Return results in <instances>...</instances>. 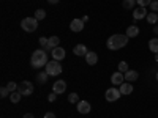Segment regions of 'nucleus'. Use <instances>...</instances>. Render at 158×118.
<instances>
[{
    "label": "nucleus",
    "mask_w": 158,
    "mask_h": 118,
    "mask_svg": "<svg viewBox=\"0 0 158 118\" xmlns=\"http://www.w3.org/2000/svg\"><path fill=\"white\" fill-rule=\"evenodd\" d=\"M130 68H128V63L127 61H120V63H118V71H120V73H127Z\"/></svg>",
    "instance_id": "26"
},
{
    "label": "nucleus",
    "mask_w": 158,
    "mask_h": 118,
    "mask_svg": "<svg viewBox=\"0 0 158 118\" xmlns=\"http://www.w3.org/2000/svg\"><path fill=\"white\" fill-rule=\"evenodd\" d=\"M46 73L49 74V76H59L60 73H62V65H60V61H57V60H51V61H48V65H46Z\"/></svg>",
    "instance_id": "4"
},
{
    "label": "nucleus",
    "mask_w": 158,
    "mask_h": 118,
    "mask_svg": "<svg viewBox=\"0 0 158 118\" xmlns=\"http://www.w3.org/2000/svg\"><path fill=\"white\" fill-rule=\"evenodd\" d=\"M85 61H87V65H95V63L98 61V55H97V52L89 50V54L85 55Z\"/></svg>",
    "instance_id": "18"
},
{
    "label": "nucleus",
    "mask_w": 158,
    "mask_h": 118,
    "mask_svg": "<svg viewBox=\"0 0 158 118\" xmlns=\"http://www.w3.org/2000/svg\"><path fill=\"white\" fill-rule=\"evenodd\" d=\"M155 61H158V54H155Z\"/></svg>",
    "instance_id": "37"
},
{
    "label": "nucleus",
    "mask_w": 158,
    "mask_h": 118,
    "mask_svg": "<svg viewBox=\"0 0 158 118\" xmlns=\"http://www.w3.org/2000/svg\"><path fill=\"white\" fill-rule=\"evenodd\" d=\"M144 18H147L146 6H138L136 10H133V19L135 21H139V19H144Z\"/></svg>",
    "instance_id": "8"
},
{
    "label": "nucleus",
    "mask_w": 158,
    "mask_h": 118,
    "mask_svg": "<svg viewBox=\"0 0 158 118\" xmlns=\"http://www.w3.org/2000/svg\"><path fill=\"white\" fill-rule=\"evenodd\" d=\"M60 46V39H59V36H51L49 39H48V46L44 47V49H48V50H54L56 47H59Z\"/></svg>",
    "instance_id": "14"
},
{
    "label": "nucleus",
    "mask_w": 158,
    "mask_h": 118,
    "mask_svg": "<svg viewBox=\"0 0 158 118\" xmlns=\"http://www.w3.org/2000/svg\"><path fill=\"white\" fill-rule=\"evenodd\" d=\"M33 84L30 82V81H24V82H21L19 85H18V90L16 91H19V93L22 95V96H30L32 93H33Z\"/></svg>",
    "instance_id": "5"
},
{
    "label": "nucleus",
    "mask_w": 158,
    "mask_h": 118,
    "mask_svg": "<svg viewBox=\"0 0 158 118\" xmlns=\"http://www.w3.org/2000/svg\"><path fill=\"white\" fill-rule=\"evenodd\" d=\"M73 54L77 55V57H85L89 54V49L85 47V44H77L73 47Z\"/></svg>",
    "instance_id": "10"
},
{
    "label": "nucleus",
    "mask_w": 158,
    "mask_h": 118,
    "mask_svg": "<svg viewBox=\"0 0 158 118\" xmlns=\"http://www.w3.org/2000/svg\"><path fill=\"white\" fill-rule=\"evenodd\" d=\"M21 27H22L24 32L32 33V32H35V30L38 29V21H36L35 18H25V19H22V22H21Z\"/></svg>",
    "instance_id": "3"
},
{
    "label": "nucleus",
    "mask_w": 158,
    "mask_h": 118,
    "mask_svg": "<svg viewBox=\"0 0 158 118\" xmlns=\"http://www.w3.org/2000/svg\"><path fill=\"white\" fill-rule=\"evenodd\" d=\"M118 90H120L122 95H131L133 93V85H131V82H123L122 85H118Z\"/></svg>",
    "instance_id": "16"
},
{
    "label": "nucleus",
    "mask_w": 158,
    "mask_h": 118,
    "mask_svg": "<svg viewBox=\"0 0 158 118\" xmlns=\"http://www.w3.org/2000/svg\"><path fill=\"white\" fill-rule=\"evenodd\" d=\"M44 118H56V115L52 113V112H48V113L44 115Z\"/></svg>",
    "instance_id": "33"
},
{
    "label": "nucleus",
    "mask_w": 158,
    "mask_h": 118,
    "mask_svg": "<svg viewBox=\"0 0 158 118\" xmlns=\"http://www.w3.org/2000/svg\"><path fill=\"white\" fill-rule=\"evenodd\" d=\"M30 65L32 68L35 69H40L48 65V54L44 49H36L33 54H32V58H30Z\"/></svg>",
    "instance_id": "2"
},
{
    "label": "nucleus",
    "mask_w": 158,
    "mask_h": 118,
    "mask_svg": "<svg viewBox=\"0 0 158 118\" xmlns=\"http://www.w3.org/2000/svg\"><path fill=\"white\" fill-rule=\"evenodd\" d=\"M128 36H127V33L125 35H122V33H115V35H112L108 41H106V46H108V49H111V50H118V49H122V47H125L127 44H128Z\"/></svg>",
    "instance_id": "1"
},
{
    "label": "nucleus",
    "mask_w": 158,
    "mask_h": 118,
    "mask_svg": "<svg viewBox=\"0 0 158 118\" xmlns=\"http://www.w3.org/2000/svg\"><path fill=\"white\" fill-rule=\"evenodd\" d=\"M123 79H125L123 73L117 71V73H112V76H111V82H112V85H122V84H123Z\"/></svg>",
    "instance_id": "11"
},
{
    "label": "nucleus",
    "mask_w": 158,
    "mask_h": 118,
    "mask_svg": "<svg viewBox=\"0 0 158 118\" xmlns=\"http://www.w3.org/2000/svg\"><path fill=\"white\" fill-rule=\"evenodd\" d=\"M38 43H40V46H43V47H46V46H48V38L41 36V38L38 39Z\"/></svg>",
    "instance_id": "31"
},
{
    "label": "nucleus",
    "mask_w": 158,
    "mask_h": 118,
    "mask_svg": "<svg viewBox=\"0 0 158 118\" xmlns=\"http://www.w3.org/2000/svg\"><path fill=\"white\" fill-rule=\"evenodd\" d=\"M6 88H8L10 91H16V90H18V84H16V82H8V84H6Z\"/></svg>",
    "instance_id": "29"
},
{
    "label": "nucleus",
    "mask_w": 158,
    "mask_h": 118,
    "mask_svg": "<svg viewBox=\"0 0 158 118\" xmlns=\"http://www.w3.org/2000/svg\"><path fill=\"white\" fill-rule=\"evenodd\" d=\"M21 98H22V95L19 93V91H11V95H10V101H11L13 104H18V102L21 101Z\"/></svg>",
    "instance_id": "21"
},
{
    "label": "nucleus",
    "mask_w": 158,
    "mask_h": 118,
    "mask_svg": "<svg viewBox=\"0 0 158 118\" xmlns=\"http://www.w3.org/2000/svg\"><path fill=\"white\" fill-rule=\"evenodd\" d=\"M136 2H138V6H150L153 0H136Z\"/></svg>",
    "instance_id": "27"
},
{
    "label": "nucleus",
    "mask_w": 158,
    "mask_h": 118,
    "mask_svg": "<svg viewBox=\"0 0 158 118\" xmlns=\"http://www.w3.org/2000/svg\"><path fill=\"white\" fill-rule=\"evenodd\" d=\"M22 118H35V116H33V115H32V113H25V115H24V116H22Z\"/></svg>",
    "instance_id": "35"
},
{
    "label": "nucleus",
    "mask_w": 158,
    "mask_h": 118,
    "mask_svg": "<svg viewBox=\"0 0 158 118\" xmlns=\"http://www.w3.org/2000/svg\"><path fill=\"white\" fill-rule=\"evenodd\" d=\"M56 96H57V93H54V91H52V93H51V95L48 96V101H49V102H54V101L57 99Z\"/></svg>",
    "instance_id": "32"
},
{
    "label": "nucleus",
    "mask_w": 158,
    "mask_h": 118,
    "mask_svg": "<svg viewBox=\"0 0 158 118\" xmlns=\"http://www.w3.org/2000/svg\"><path fill=\"white\" fill-rule=\"evenodd\" d=\"M149 49L153 52V54H158V38H152L149 41Z\"/></svg>",
    "instance_id": "19"
},
{
    "label": "nucleus",
    "mask_w": 158,
    "mask_h": 118,
    "mask_svg": "<svg viewBox=\"0 0 158 118\" xmlns=\"http://www.w3.org/2000/svg\"><path fill=\"white\" fill-rule=\"evenodd\" d=\"M68 102H70V104H77V102H79L77 93H70V95H68Z\"/></svg>",
    "instance_id": "25"
},
{
    "label": "nucleus",
    "mask_w": 158,
    "mask_h": 118,
    "mask_svg": "<svg viewBox=\"0 0 158 118\" xmlns=\"http://www.w3.org/2000/svg\"><path fill=\"white\" fill-rule=\"evenodd\" d=\"M153 33H155V35H158V25H156V27L153 29Z\"/></svg>",
    "instance_id": "36"
},
{
    "label": "nucleus",
    "mask_w": 158,
    "mask_h": 118,
    "mask_svg": "<svg viewBox=\"0 0 158 118\" xmlns=\"http://www.w3.org/2000/svg\"><path fill=\"white\" fill-rule=\"evenodd\" d=\"M136 0H123V8H127V10H135V6H136Z\"/></svg>",
    "instance_id": "23"
},
{
    "label": "nucleus",
    "mask_w": 158,
    "mask_h": 118,
    "mask_svg": "<svg viewBox=\"0 0 158 118\" xmlns=\"http://www.w3.org/2000/svg\"><path fill=\"white\" fill-rule=\"evenodd\" d=\"M90 110H92L90 102H87V101H79V102H77V112H79V113L87 115V113H90Z\"/></svg>",
    "instance_id": "9"
},
{
    "label": "nucleus",
    "mask_w": 158,
    "mask_h": 118,
    "mask_svg": "<svg viewBox=\"0 0 158 118\" xmlns=\"http://www.w3.org/2000/svg\"><path fill=\"white\" fill-rule=\"evenodd\" d=\"M65 90H67V82H65V81H57L54 84V87H52V91L57 93V95H62Z\"/></svg>",
    "instance_id": "13"
},
{
    "label": "nucleus",
    "mask_w": 158,
    "mask_h": 118,
    "mask_svg": "<svg viewBox=\"0 0 158 118\" xmlns=\"http://www.w3.org/2000/svg\"><path fill=\"white\" fill-rule=\"evenodd\" d=\"M48 77H49L48 73H38V74H36V81H38L40 85H43V84L48 82Z\"/></svg>",
    "instance_id": "20"
},
{
    "label": "nucleus",
    "mask_w": 158,
    "mask_h": 118,
    "mask_svg": "<svg viewBox=\"0 0 158 118\" xmlns=\"http://www.w3.org/2000/svg\"><path fill=\"white\" fill-rule=\"evenodd\" d=\"M120 96H122L120 90H118V88H114V87H111L109 90H106V95H104L106 101H109V102H115Z\"/></svg>",
    "instance_id": "6"
},
{
    "label": "nucleus",
    "mask_w": 158,
    "mask_h": 118,
    "mask_svg": "<svg viewBox=\"0 0 158 118\" xmlns=\"http://www.w3.org/2000/svg\"><path fill=\"white\" fill-rule=\"evenodd\" d=\"M150 10L153 13H158V0H153V2L150 3Z\"/></svg>",
    "instance_id": "30"
},
{
    "label": "nucleus",
    "mask_w": 158,
    "mask_h": 118,
    "mask_svg": "<svg viewBox=\"0 0 158 118\" xmlns=\"http://www.w3.org/2000/svg\"><path fill=\"white\" fill-rule=\"evenodd\" d=\"M33 18H35L36 21H43V19L46 18V11H44V10H36Z\"/></svg>",
    "instance_id": "24"
},
{
    "label": "nucleus",
    "mask_w": 158,
    "mask_h": 118,
    "mask_svg": "<svg viewBox=\"0 0 158 118\" xmlns=\"http://www.w3.org/2000/svg\"><path fill=\"white\" fill-rule=\"evenodd\" d=\"M10 95V90L6 88V85L5 87H2V88H0V96H2V98H6Z\"/></svg>",
    "instance_id": "28"
},
{
    "label": "nucleus",
    "mask_w": 158,
    "mask_h": 118,
    "mask_svg": "<svg viewBox=\"0 0 158 118\" xmlns=\"http://www.w3.org/2000/svg\"><path fill=\"white\" fill-rule=\"evenodd\" d=\"M65 55H67V52H65V49L63 47H56L54 50H52V58L54 60H57V61H60V60H63L65 58Z\"/></svg>",
    "instance_id": "12"
},
{
    "label": "nucleus",
    "mask_w": 158,
    "mask_h": 118,
    "mask_svg": "<svg viewBox=\"0 0 158 118\" xmlns=\"http://www.w3.org/2000/svg\"><path fill=\"white\" fill-rule=\"evenodd\" d=\"M146 19H147V22H149V24H156V22H158V14L152 11V13H149V14H147V18H146Z\"/></svg>",
    "instance_id": "22"
},
{
    "label": "nucleus",
    "mask_w": 158,
    "mask_h": 118,
    "mask_svg": "<svg viewBox=\"0 0 158 118\" xmlns=\"http://www.w3.org/2000/svg\"><path fill=\"white\" fill-rule=\"evenodd\" d=\"M82 29H84V21L82 19H73L70 22V30L71 32L79 33V32H82Z\"/></svg>",
    "instance_id": "7"
},
{
    "label": "nucleus",
    "mask_w": 158,
    "mask_h": 118,
    "mask_svg": "<svg viewBox=\"0 0 158 118\" xmlns=\"http://www.w3.org/2000/svg\"><path fill=\"white\" fill-rule=\"evenodd\" d=\"M59 2H60V0H48V3H51V5H56Z\"/></svg>",
    "instance_id": "34"
},
{
    "label": "nucleus",
    "mask_w": 158,
    "mask_h": 118,
    "mask_svg": "<svg viewBox=\"0 0 158 118\" xmlns=\"http://www.w3.org/2000/svg\"><path fill=\"white\" fill-rule=\"evenodd\" d=\"M139 35V27L138 25H130V27L127 29V36L128 38H136Z\"/></svg>",
    "instance_id": "17"
},
{
    "label": "nucleus",
    "mask_w": 158,
    "mask_h": 118,
    "mask_svg": "<svg viewBox=\"0 0 158 118\" xmlns=\"http://www.w3.org/2000/svg\"><path fill=\"white\" fill-rule=\"evenodd\" d=\"M156 81H158V73H156Z\"/></svg>",
    "instance_id": "38"
},
{
    "label": "nucleus",
    "mask_w": 158,
    "mask_h": 118,
    "mask_svg": "<svg viewBox=\"0 0 158 118\" xmlns=\"http://www.w3.org/2000/svg\"><path fill=\"white\" fill-rule=\"evenodd\" d=\"M123 76H125V81L127 82H135V81H138L139 73L135 71V69H128L127 73H123Z\"/></svg>",
    "instance_id": "15"
}]
</instances>
